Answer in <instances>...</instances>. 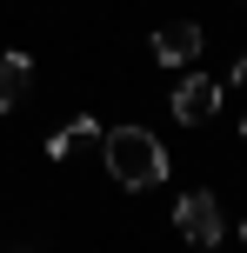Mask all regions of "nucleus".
I'll use <instances>...</instances> for the list:
<instances>
[{
  "label": "nucleus",
  "mask_w": 247,
  "mask_h": 253,
  "mask_svg": "<svg viewBox=\"0 0 247 253\" xmlns=\"http://www.w3.org/2000/svg\"><path fill=\"white\" fill-rule=\"evenodd\" d=\"M174 227H181V240L194 247V253H214L221 247V233H227V220H221V200H214V193H181V200H174Z\"/></svg>",
  "instance_id": "f03ea898"
},
{
  "label": "nucleus",
  "mask_w": 247,
  "mask_h": 253,
  "mask_svg": "<svg viewBox=\"0 0 247 253\" xmlns=\"http://www.w3.org/2000/svg\"><path fill=\"white\" fill-rule=\"evenodd\" d=\"M241 140H247V120H241Z\"/></svg>",
  "instance_id": "1a4fd4ad"
},
{
  "label": "nucleus",
  "mask_w": 247,
  "mask_h": 253,
  "mask_svg": "<svg viewBox=\"0 0 247 253\" xmlns=\"http://www.w3.org/2000/svg\"><path fill=\"white\" fill-rule=\"evenodd\" d=\"M100 153H107L114 187H127V193H147V187L167 180V147H160V133H147V126H114V133H100Z\"/></svg>",
  "instance_id": "f257e3e1"
},
{
  "label": "nucleus",
  "mask_w": 247,
  "mask_h": 253,
  "mask_svg": "<svg viewBox=\"0 0 247 253\" xmlns=\"http://www.w3.org/2000/svg\"><path fill=\"white\" fill-rule=\"evenodd\" d=\"M241 240H247V220H241Z\"/></svg>",
  "instance_id": "6e6552de"
},
{
  "label": "nucleus",
  "mask_w": 247,
  "mask_h": 253,
  "mask_svg": "<svg viewBox=\"0 0 247 253\" xmlns=\"http://www.w3.org/2000/svg\"><path fill=\"white\" fill-rule=\"evenodd\" d=\"M27 87H34V60L27 53H0V114H13L27 100Z\"/></svg>",
  "instance_id": "39448f33"
},
{
  "label": "nucleus",
  "mask_w": 247,
  "mask_h": 253,
  "mask_svg": "<svg viewBox=\"0 0 247 253\" xmlns=\"http://www.w3.org/2000/svg\"><path fill=\"white\" fill-rule=\"evenodd\" d=\"M200 47H207L200 20H167V27L154 34V60H167V67H187V60H200Z\"/></svg>",
  "instance_id": "20e7f679"
},
{
  "label": "nucleus",
  "mask_w": 247,
  "mask_h": 253,
  "mask_svg": "<svg viewBox=\"0 0 247 253\" xmlns=\"http://www.w3.org/2000/svg\"><path fill=\"white\" fill-rule=\"evenodd\" d=\"M94 140H100V120H94V114H74L60 133L47 140V160H74V153H80V147H94Z\"/></svg>",
  "instance_id": "423d86ee"
},
{
  "label": "nucleus",
  "mask_w": 247,
  "mask_h": 253,
  "mask_svg": "<svg viewBox=\"0 0 247 253\" xmlns=\"http://www.w3.org/2000/svg\"><path fill=\"white\" fill-rule=\"evenodd\" d=\"M227 87H234V93H247V53L234 60V74H227Z\"/></svg>",
  "instance_id": "0eeeda50"
},
{
  "label": "nucleus",
  "mask_w": 247,
  "mask_h": 253,
  "mask_svg": "<svg viewBox=\"0 0 247 253\" xmlns=\"http://www.w3.org/2000/svg\"><path fill=\"white\" fill-rule=\"evenodd\" d=\"M221 80H207V74H187L181 80V87H174L167 93V107H174V120H181V126H200V120H214V114H221Z\"/></svg>",
  "instance_id": "7ed1b4c3"
}]
</instances>
